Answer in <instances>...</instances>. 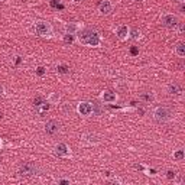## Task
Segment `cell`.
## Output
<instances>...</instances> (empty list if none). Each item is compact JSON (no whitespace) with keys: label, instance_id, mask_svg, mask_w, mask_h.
I'll list each match as a JSON object with an SVG mask.
<instances>
[{"label":"cell","instance_id":"1","mask_svg":"<svg viewBox=\"0 0 185 185\" xmlns=\"http://www.w3.org/2000/svg\"><path fill=\"white\" fill-rule=\"evenodd\" d=\"M81 43L84 45H90V46H98L100 45V36L97 32H92V30H83L81 35L78 36Z\"/></svg>","mask_w":185,"mask_h":185},{"label":"cell","instance_id":"2","mask_svg":"<svg viewBox=\"0 0 185 185\" xmlns=\"http://www.w3.org/2000/svg\"><path fill=\"white\" fill-rule=\"evenodd\" d=\"M171 117H172V113H171V110H169L168 107H158V109L155 110V119L159 123L168 122Z\"/></svg>","mask_w":185,"mask_h":185},{"label":"cell","instance_id":"3","mask_svg":"<svg viewBox=\"0 0 185 185\" xmlns=\"http://www.w3.org/2000/svg\"><path fill=\"white\" fill-rule=\"evenodd\" d=\"M162 23L164 26H166L168 29H174V28H177L178 25V17L174 16V15H165L162 17Z\"/></svg>","mask_w":185,"mask_h":185},{"label":"cell","instance_id":"4","mask_svg":"<svg viewBox=\"0 0 185 185\" xmlns=\"http://www.w3.org/2000/svg\"><path fill=\"white\" fill-rule=\"evenodd\" d=\"M20 174L22 175H26V177H32L36 174V166H35L32 162H26L20 166Z\"/></svg>","mask_w":185,"mask_h":185},{"label":"cell","instance_id":"5","mask_svg":"<svg viewBox=\"0 0 185 185\" xmlns=\"http://www.w3.org/2000/svg\"><path fill=\"white\" fill-rule=\"evenodd\" d=\"M51 25L46 23V22H38L36 23V32L38 35H42V36H48L51 34Z\"/></svg>","mask_w":185,"mask_h":185},{"label":"cell","instance_id":"6","mask_svg":"<svg viewBox=\"0 0 185 185\" xmlns=\"http://www.w3.org/2000/svg\"><path fill=\"white\" fill-rule=\"evenodd\" d=\"M59 130V123L55 122V120H51L45 124V132L48 135H55V133H58Z\"/></svg>","mask_w":185,"mask_h":185},{"label":"cell","instance_id":"7","mask_svg":"<svg viewBox=\"0 0 185 185\" xmlns=\"http://www.w3.org/2000/svg\"><path fill=\"white\" fill-rule=\"evenodd\" d=\"M78 111H80L83 116H88V114L92 113V106L90 104V103H87V101L80 103V106H78Z\"/></svg>","mask_w":185,"mask_h":185},{"label":"cell","instance_id":"8","mask_svg":"<svg viewBox=\"0 0 185 185\" xmlns=\"http://www.w3.org/2000/svg\"><path fill=\"white\" fill-rule=\"evenodd\" d=\"M111 10H113V6H111L110 2L104 0V2L100 3V12L103 13V15H109V13H111Z\"/></svg>","mask_w":185,"mask_h":185},{"label":"cell","instance_id":"9","mask_svg":"<svg viewBox=\"0 0 185 185\" xmlns=\"http://www.w3.org/2000/svg\"><path fill=\"white\" fill-rule=\"evenodd\" d=\"M55 153L58 156H67L70 152H68V146L65 143H59L58 146L55 147Z\"/></svg>","mask_w":185,"mask_h":185},{"label":"cell","instance_id":"10","mask_svg":"<svg viewBox=\"0 0 185 185\" xmlns=\"http://www.w3.org/2000/svg\"><path fill=\"white\" fill-rule=\"evenodd\" d=\"M168 92L171 96H179L182 92V87L179 84H171L168 87Z\"/></svg>","mask_w":185,"mask_h":185},{"label":"cell","instance_id":"11","mask_svg":"<svg viewBox=\"0 0 185 185\" xmlns=\"http://www.w3.org/2000/svg\"><path fill=\"white\" fill-rule=\"evenodd\" d=\"M116 92L113 91H104L103 92V100L106 101V103H113V101H116Z\"/></svg>","mask_w":185,"mask_h":185},{"label":"cell","instance_id":"12","mask_svg":"<svg viewBox=\"0 0 185 185\" xmlns=\"http://www.w3.org/2000/svg\"><path fill=\"white\" fill-rule=\"evenodd\" d=\"M175 52H177L178 56H185V43L184 42H178L177 48H175Z\"/></svg>","mask_w":185,"mask_h":185},{"label":"cell","instance_id":"13","mask_svg":"<svg viewBox=\"0 0 185 185\" xmlns=\"http://www.w3.org/2000/svg\"><path fill=\"white\" fill-rule=\"evenodd\" d=\"M127 34H129V29H127V26H120L117 30V35L120 39H124L127 36Z\"/></svg>","mask_w":185,"mask_h":185},{"label":"cell","instance_id":"14","mask_svg":"<svg viewBox=\"0 0 185 185\" xmlns=\"http://www.w3.org/2000/svg\"><path fill=\"white\" fill-rule=\"evenodd\" d=\"M56 71L59 72V74H68L70 72V67L68 65H58V68H56Z\"/></svg>","mask_w":185,"mask_h":185},{"label":"cell","instance_id":"15","mask_svg":"<svg viewBox=\"0 0 185 185\" xmlns=\"http://www.w3.org/2000/svg\"><path fill=\"white\" fill-rule=\"evenodd\" d=\"M64 42L65 43H72L74 42V35L72 34H65L64 35Z\"/></svg>","mask_w":185,"mask_h":185},{"label":"cell","instance_id":"16","mask_svg":"<svg viewBox=\"0 0 185 185\" xmlns=\"http://www.w3.org/2000/svg\"><path fill=\"white\" fill-rule=\"evenodd\" d=\"M140 98H142V100H145V101H152V100H153V96H152V94H149V92H143L142 96H140Z\"/></svg>","mask_w":185,"mask_h":185},{"label":"cell","instance_id":"17","mask_svg":"<svg viewBox=\"0 0 185 185\" xmlns=\"http://www.w3.org/2000/svg\"><path fill=\"white\" fill-rule=\"evenodd\" d=\"M34 104L36 106V107H39V106H42V104H43V97H41V96L35 97V100H34Z\"/></svg>","mask_w":185,"mask_h":185},{"label":"cell","instance_id":"18","mask_svg":"<svg viewBox=\"0 0 185 185\" xmlns=\"http://www.w3.org/2000/svg\"><path fill=\"white\" fill-rule=\"evenodd\" d=\"M51 6H52V7L64 9V4H61V3H59V2H56V0H51Z\"/></svg>","mask_w":185,"mask_h":185},{"label":"cell","instance_id":"19","mask_svg":"<svg viewBox=\"0 0 185 185\" xmlns=\"http://www.w3.org/2000/svg\"><path fill=\"white\" fill-rule=\"evenodd\" d=\"M174 158H175V159H182V158H184V151H178V152H175Z\"/></svg>","mask_w":185,"mask_h":185},{"label":"cell","instance_id":"20","mask_svg":"<svg viewBox=\"0 0 185 185\" xmlns=\"http://www.w3.org/2000/svg\"><path fill=\"white\" fill-rule=\"evenodd\" d=\"M77 29V26L75 25H68L67 26V32L68 34H74V30Z\"/></svg>","mask_w":185,"mask_h":185},{"label":"cell","instance_id":"21","mask_svg":"<svg viewBox=\"0 0 185 185\" xmlns=\"http://www.w3.org/2000/svg\"><path fill=\"white\" fill-rule=\"evenodd\" d=\"M36 74H38V75H43V74H45V68H43V67H38V68H36Z\"/></svg>","mask_w":185,"mask_h":185},{"label":"cell","instance_id":"22","mask_svg":"<svg viewBox=\"0 0 185 185\" xmlns=\"http://www.w3.org/2000/svg\"><path fill=\"white\" fill-rule=\"evenodd\" d=\"M166 178H168V179H174V178H175V172H174V171H168V172H166Z\"/></svg>","mask_w":185,"mask_h":185},{"label":"cell","instance_id":"23","mask_svg":"<svg viewBox=\"0 0 185 185\" xmlns=\"http://www.w3.org/2000/svg\"><path fill=\"white\" fill-rule=\"evenodd\" d=\"M138 36H139V35H138V30H133V32H132V38H133V39H138Z\"/></svg>","mask_w":185,"mask_h":185},{"label":"cell","instance_id":"24","mask_svg":"<svg viewBox=\"0 0 185 185\" xmlns=\"http://www.w3.org/2000/svg\"><path fill=\"white\" fill-rule=\"evenodd\" d=\"M59 184L65 185V184H70V181H68V179H61V181H59Z\"/></svg>","mask_w":185,"mask_h":185},{"label":"cell","instance_id":"25","mask_svg":"<svg viewBox=\"0 0 185 185\" xmlns=\"http://www.w3.org/2000/svg\"><path fill=\"white\" fill-rule=\"evenodd\" d=\"M130 52H132V55H136V54H138V48H132Z\"/></svg>","mask_w":185,"mask_h":185},{"label":"cell","instance_id":"26","mask_svg":"<svg viewBox=\"0 0 185 185\" xmlns=\"http://www.w3.org/2000/svg\"><path fill=\"white\" fill-rule=\"evenodd\" d=\"M2 94H3V87L0 85V96H2Z\"/></svg>","mask_w":185,"mask_h":185},{"label":"cell","instance_id":"27","mask_svg":"<svg viewBox=\"0 0 185 185\" xmlns=\"http://www.w3.org/2000/svg\"><path fill=\"white\" fill-rule=\"evenodd\" d=\"M175 2H178V3H184V0H175Z\"/></svg>","mask_w":185,"mask_h":185},{"label":"cell","instance_id":"28","mask_svg":"<svg viewBox=\"0 0 185 185\" xmlns=\"http://www.w3.org/2000/svg\"><path fill=\"white\" fill-rule=\"evenodd\" d=\"M133 2H136V3H140V2H143V0H133Z\"/></svg>","mask_w":185,"mask_h":185},{"label":"cell","instance_id":"29","mask_svg":"<svg viewBox=\"0 0 185 185\" xmlns=\"http://www.w3.org/2000/svg\"><path fill=\"white\" fill-rule=\"evenodd\" d=\"M74 2H75V3H80V2H83V0H74Z\"/></svg>","mask_w":185,"mask_h":185},{"label":"cell","instance_id":"30","mask_svg":"<svg viewBox=\"0 0 185 185\" xmlns=\"http://www.w3.org/2000/svg\"><path fill=\"white\" fill-rule=\"evenodd\" d=\"M2 117H3V113H2V111H0V119H2Z\"/></svg>","mask_w":185,"mask_h":185},{"label":"cell","instance_id":"31","mask_svg":"<svg viewBox=\"0 0 185 185\" xmlns=\"http://www.w3.org/2000/svg\"><path fill=\"white\" fill-rule=\"evenodd\" d=\"M2 2H6V0H0V3H2Z\"/></svg>","mask_w":185,"mask_h":185}]
</instances>
